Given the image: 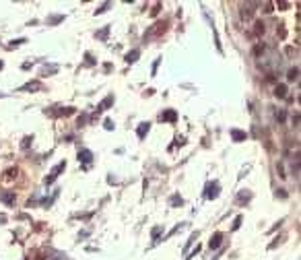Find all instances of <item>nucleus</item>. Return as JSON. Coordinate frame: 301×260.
I'll use <instances>...</instances> for the list:
<instances>
[{"instance_id":"412c9836","label":"nucleus","mask_w":301,"mask_h":260,"mask_svg":"<svg viewBox=\"0 0 301 260\" xmlns=\"http://www.w3.org/2000/svg\"><path fill=\"white\" fill-rule=\"evenodd\" d=\"M60 21H64V15H56V17H50V19H47L50 25H56V23H60Z\"/></svg>"},{"instance_id":"6ab92c4d","label":"nucleus","mask_w":301,"mask_h":260,"mask_svg":"<svg viewBox=\"0 0 301 260\" xmlns=\"http://www.w3.org/2000/svg\"><path fill=\"white\" fill-rule=\"evenodd\" d=\"M163 231V227L161 225H157V227H153V231H151V235H153V244H157L159 242V233Z\"/></svg>"},{"instance_id":"4be33fe9","label":"nucleus","mask_w":301,"mask_h":260,"mask_svg":"<svg viewBox=\"0 0 301 260\" xmlns=\"http://www.w3.org/2000/svg\"><path fill=\"white\" fill-rule=\"evenodd\" d=\"M109 6H112V2H105V4H101V6H99V8L95 10V15H103V12H105V10L109 8Z\"/></svg>"},{"instance_id":"c85d7f7f","label":"nucleus","mask_w":301,"mask_h":260,"mask_svg":"<svg viewBox=\"0 0 301 260\" xmlns=\"http://www.w3.org/2000/svg\"><path fill=\"white\" fill-rule=\"evenodd\" d=\"M4 175H6V180H12V177L17 175V169H8V172L4 173Z\"/></svg>"},{"instance_id":"4468645a","label":"nucleus","mask_w":301,"mask_h":260,"mask_svg":"<svg viewBox=\"0 0 301 260\" xmlns=\"http://www.w3.org/2000/svg\"><path fill=\"white\" fill-rule=\"evenodd\" d=\"M297 79H299V68H297V66L289 68V72H287V81L293 83V81H297Z\"/></svg>"},{"instance_id":"2eb2a0df","label":"nucleus","mask_w":301,"mask_h":260,"mask_svg":"<svg viewBox=\"0 0 301 260\" xmlns=\"http://www.w3.org/2000/svg\"><path fill=\"white\" fill-rule=\"evenodd\" d=\"M274 95L276 97H287V85H276V89H274Z\"/></svg>"},{"instance_id":"20e7f679","label":"nucleus","mask_w":301,"mask_h":260,"mask_svg":"<svg viewBox=\"0 0 301 260\" xmlns=\"http://www.w3.org/2000/svg\"><path fill=\"white\" fill-rule=\"evenodd\" d=\"M43 85H42V81H29V83H25L23 87H19L17 91H42Z\"/></svg>"},{"instance_id":"c9c22d12","label":"nucleus","mask_w":301,"mask_h":260,"mask_svg":"<svg viewBox=\"0 0 301 260\" xmlns=\"http://www.w3.org/2000/svg\"><path fill=\"white\" fill-rule=\"evenodd\" d=\"M159 8H161V4H155V8L151 10V15H157V12H159Z\"/></svg>"},{"instance_id":"6e6552de","label":"nucleus","mask_w":301,"mask_h":260,"mask_svg":"<svg viewBox=\"0 0 301 260\" xmlns=\"http://www.w3.org/2000/svg\"><path fill=\"white\" fill-rule=\"evenodd\" d=\"M254 6H258V4H256V2L243 4V6H241V19H252V12H254L252 8H254Z\"/></svg>"},{"instance_id":"5701e85b","label":"nucleus","mask_w":301,"mask_h":260,"mask_svg":"<svg viewBox=\"0 0 301 260\" xmlns=\"http://www.w3.org/2000/svg\"><path fill=\"white\" fill-rule=\"evenodd\" d=\"M241 221H243V217H241V215H239V217H235V221H233L231 229H233V231H237V229H239V225H241Z\"/></svg>"},{"instance_id":"ddd939ff","label":"nucleus","mask_w":301,"mask_h":260,"mask_svg":"<svg viewBox=\"0 0 301 260\" xmlns=\"http://www.w3.org/2000/svg\"><path fill=\"white\" fill-rule=\"evenodd\" d=\"M109 29H112V27H109V25H105L103 29H99V31L95 33V37H97V39H101V42H105V39H107V35H109Z\"/></svg>"},{"instance_id":"473e14b6","label":"nucleus","mask_w":301,"mask_h":260,"mask_svg":"<svg viewBox=\"0 0 301 260\" xmlns=\"http://www.w3.org/2000/svg\"><path fill=\"white\" fill-rule=\"evenodd\" d=\"M85 58H87V64H95V60H93V56H91L89 52L85 54Z\"/></svg>"},{"instance_id":"72a5a7b5","label":"nucleus","mask_w":301,"mask_h":260,"mask_svg":"<svg viewBox=\"0 0 301 260\" xmlns=\"http://www.w3.org/2000/svg\"><path fill=\"white\" fill-rule=\"evenodd\" d=\"M276 120L283 122V120H285V112H276Z\"/></svg>"},{"instance_id":"4c0bfd02","label":"nucleus","mask_w":301,"mask_h":260,"mask_svg":"<svg viewBox=\"0 0 301 260\" xmlns=\"http://www.w3.org/2000/svg\"><path fill=\"white\" fill-rule=\"evenodd\" d=\"M2 68H4V62H2V60H0V70H2Z\"/></svg>"},{"instance_id":"2f4dec72","label":"nucleus","mask_w":301,"mask_h":260,"mask_svg":"<svg viewBox=\"0 0 301 260\" xmlns=\"http://www.w3.org/2000/svg\"><path fill=\"white\" fill-rule=\"evenodd\" d=\"M159 62H161V58H157V60H155V62H153V74H155V72H157V68H159Z\"/></svg>"},{"instance_id":"a211bd4d","label":"nucleus","mask_w":301,"mask_h":260,"mask_svg":"<svg viewBox=\"0 0 301 260\" xmlns=\"http://www.w3.org/2000/svg\"><path fill=\"white\" fill-rule=\"evenodd\" d=\"M262 33H264V23H262V21H256V23H254V35L260 37Z\"/></svg>"},{"instance_id":"0eeeda50","label":"nucleus","mask_w":301,"mask_h":260,"mask_svg":"<svg viewBox=\"0 0 301 260\" xmlns=\"http://www.w3.org/2000/svg\"><path fill=\"white\" fill-rule=\"evenodd\" d=\"M79 161H83L85 165H89L93 161V153L89 149H79Z\"/></svg>"},{"instance_id":"39448f33","label":"nucleus","mask_w":301,"mask_h":260,"mask_svg":"<svg viewBox=\"0 0 301 260\" xmlns=\"http://www.w3.org/2000/svg\"><path fill=\"white\" fill-rule=\"evenodd\" d=\"M159 120L161 122H175L177 120V112L175 110H163L161 116H159Z\"/></svg>"},{"instance_id":"a878e982","label":"nucleus","mask_w":301,"mask_h":260,"mask_svg":"<svg viewBox=\"0 0 301 260\" xmlns=\"http://www.w3.org/2000/svg\"><path fill=\"white\" fill-rule=\"evenodd\" d=\"M25 42H27L25 37H19V39H12V42H10V47H17V45H23V43H25Z\"/></svg>"},{"instance_id":"9b49d317","label":"nucleus","mask_w":301,"mask_h":260,"mask_svg":"<svg viewBox=\"0 0 301 260\" xmlns=\"http://www.w3.org/2000/svg\"><path fill=\"white\" fill-rule=\"evenodd\" d=\"M149 128H151V124L149 122H142V124H138V138L142 140L146 134H149Z\"/></svg>"},{"instance_id":"7c9ffc66","label":"nucleus","mask_w":301,"mask_h":260,"mask_svg":"<svg viewBox=\"0 0 301 260\" xmlns=\"http://www.w3.org/2000/svg\"><path fill=\"white\" fill-rule=\"evenodd\" d=\"M276 35H278V37H281V39H283V37H285V35H287V31H285V29H283V25H281V29H276Z\"/></svg>"},{"instance_id":"aec40b11","label":"nucleus","mask_w":301,"mask_h":260,"mask_svg":"<svg viewBox=\"0 0 301 260\" xmlns=\"http://www.w3.org/2000/svg\"><path fill=\"white\" fill-rule=\"evenodd\" d=\"M196 240H198V231H194V233L190 235V240H188V244L184 246V252H188V248H190V246H192V244H194Z\"/></svg>"},{"instance_id":"c756f323","label":"nucleus","mask_w":301,"mask_h":260,"mask_svg":"<svg viewBox=\"0 0 301 260\" xmlns=\"http://www.w3.org/2000/svg\"><path fill=\"white\" fill-rule=\"evenodd\" d=\"M103 124H105V130H114V122H112L109 118H107V120H105Z\"/></svg>"},{"instance_id":"f8f14e48","label":"nucleus","mask_w":301,"mask_h":260,"mask_svg":"<svg viewBox=\"0 0 301 260\" xmlns=\"http://www.w3.org/2000/svg\"><path fill=\"white\" fill-rule=\"evenodd\" d=\"M138 58H140V50H132V52L126 54V62H128V64H134Z\"/></svg>"},{"instance_id":"f3484780","label":"nucleus","mask_w":301,"mask_h":260,"mask_svg":"<svg viewBox=\"0 0 301 260\" xmlns=\"http://www.w3.org/2000/svg\"><path fill=\"white\" fill-rule=\"evenodd\" d=\"M0 198H2L6 204H15V192H4Z\"/></svg>"},{"instance_id":"f257e3e1","label":"nucleus","mask_w":301,"mask_h":260,"mask_svg":"<svg viewBox=\"0 0 301 260\" xmlns=\"http://www.w3.org/2000/svg\"><path fill=\"white\" fill-rule=\"evenodd\" d=\"M64 169H66V161H60V163H58V165H56V167H54V169L50 172V175L45 177V186L54 184V182L58 180V175H60V173L64 172Z\"/></svg>"},{"instance_id":"cd10ccee","label":"nucleus","mask_w":301,"mask_h":260,"mask_svg":"<svg viewBox=\"0 0 301 260\" xmlns=\"http://www.w3.org/2000/svg\"><path fill=\"white\" fill-rule=\"evenodd\" d=\"M262 6H264V12H272V8H274V4H272V2H264Z\"/></svg>"},{"instance_id":"9d476101","label":"nucleus","mask_w":301,"mask_h":260,"mask_svg":"<svg viewBox=\"0 0 301 260\" xmlns=\"http://www.w3.org/2000/svg\"><path fill=\"white\" fill-rule=\"evenodd\" d=\"M112 103H114V95H107V97H105V99H103V101L97 105V112H103V110H107Z\"/></svg>"},{"instance_id":"e433bc0d","label":"nucleus","mask_w":301,"mask_h":260,"mask_svg":"<svg viewBox=\"0 0 301 260\" xmlns=\"http://www.w3.org/2000/svg\"><path fill=\"white\" fill-rule=\"evenodd\" d=\"M276 196H281V198H287V194H285V190H276Z\"/></svg>"},{"instance_id":"423d86ee","label":"nucleus","mask_w":301,"mask_h":260,"mask_svg":"<svg viewBox=\"0 0 301 260\" xmlns=\"http://www.w3.org/2000/svg\"><path fill=\"white\" fill-rule=\"evenodd\" d=\"M223 237H225V235H223L221 231H216L215 235L211 237V242H208V248H211V250H216V248H221V244H223Z\"/></svg>"},{"instance_id":"f03ea898","label":"nucleus","mask_w":301,"mask_h":260,"mask_svg":"<svg viewBox=\"0 0 301 260\" xmlns=\"http://www.w3.org/2000/svg\"><path fill=\"white\" fill-rule=\"evenodd\" d=\"M219 192H221V186H219V182L215 180V182H208V184H206V194H204V196H206L208 200H213V198L219 196Z\"/></svg>"},{"instance_id":"7ed1b4c3","label":"nucleus","mask_w":301,"mask_h":260,"mask_svg":"<svg viewBox=\"0 0 301 260\" xmlns=\"http://www.w3.org/2000/svg\"><path fill=\"white\" fill-rule=\"evenodd\" d=\"M163 31H165V23H163V21L155 23V25H153V29H149V33H144V42H146L151 35H159V33H163Z\"/></svg>"},{"instance_id":"393cba45","label":"nucleus","mask_w":301,"mask_h":260,"mask_svg":"<svg viewBox=\"0 0 301 260\" xmlns=\"http://www.w3.org/2000/svg\"><path fill=\"white\" fill-rule=\"evenodd\" d=\"M246 192H248V190H241V194H239V202H243V200L248 202V200L252 198V194H246Z\"/></svg>"},{"instance_id":"bb28decb","label":"nucleus","mask_w":301,"mask_h":260,"mask_svg":"<svg viewBox=\"0 0 301 260\" xmlns=\"http://www.w3.org/2000/svg\"><path fill=\"white\" fill-rule=\"evenodd\" d=\"M276 6H278L281 10H287V8L291 6V2H285V0H281V2H276Z\"/></svg>"},{"instance_id":"1a4fd4ad","label":"nucleus","mask_w":301,"mask_h":260,"mask_svg":"<svg viewBox=\"0 0 301 260\" xmlns=\"http://www.w3.org/2000/svg\"><path fill=\"white\" fill-rule=\"evenodd\" d=\"M231 138H233V142H241V140H246V138H248V134H246L243 130L231 128Z\"/></svg>"},{"instance_id":"dca6fc26","label":"nucleus","mask_w":301,"mask_h":260,"mask_svg":"<svg viewBox=\"0 0 301 260\" xmlns=\"http://www.w3.org/2000/svg\"><path fill=\"white\" fill-rule=\"evenodd\" d=\"M169 204H171V207H181V204H184V198H181L179 194H173L171 198H169Z\"/></svg>"},{"instance_id":"f704fd0d","label":"nucleus","mask_w":301,"mask_h":260,"mask_svg":"<svg viewBox=\"0 0 301 260\" xmlns=\"http://www.w3.org/2000/svg\"><path fill=\"white\" fill-rule=\"evenodd\" d=\"M31 66H33V62H25V64H23V66H21V68H23V70H29V68H31Z\"/></svg>"},{"instance_id":"b1692460","label":"nucleus","mask_w":301,"mask_h":260,"mask_svg":"<svg viewBox=\"0 0 301 260\" xmlns=\"http://www.w3.org/2000/svg\"><path fill=\"white\" fill-rule=\"evenodd\" d=\"M31 142H33V136H25V138H23V142H21V147H23V149H27Z\"/></svg>"}]
</instances>
